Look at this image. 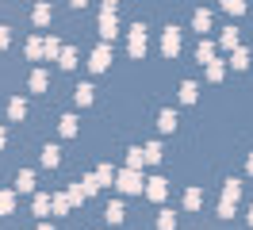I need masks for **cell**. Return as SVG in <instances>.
I'll return each mask as SVG.
<instances>
[{
  "mask_svg": "<svg viewBox=\"0 0 253 230\" xmlns=\"http://www.w3.org/2000/svg\"><path fill=\"white\" fill-rule=\"evenodd\" d=\"M142 150H130V157H126V169H142Z\"/></svg>",
  "mask_w": 253,
  "mask_h": 230,
  "instance_id": "obj_23",
  "label": "cell"
},
{
  "mask_svg": "<svg viewBox=\"0 0 253 230\" xmlns=\"http://www.w3.org/2000/svg\"><path fill=\"white\" fill-rule=\"evenodd\" d=\"M77 65V54L73 50H62V69H73Z\"/></svg>",
  "mask_w": 253,
  "mask_h": 230,
  "instance_id": "obj_28",
  "label": "cell"
},
{
  "mask_svg": "<svg viewBox=\"0 0 253 230\" xmlns=\"http://www.w3.org/2000/svg\"><path fill=\"white\" fill-rule=\"evenodd\" d=\"M184 203H188V207H200V203H204V196H200V188H192L188 196H184Z\"/></svg>",
  "mask_w": 253,
  "mask_h": 230,
  "instance_id": "obj_29",
  "label": "cell"
},
{
  "mask_svg": "<svg viewBox=\"0 0 253 230\" xmlns=\"http://www.w3.org/2000/svg\"><path fill=\"white\" fill-rule=\"evenodd\" d=\"M69 4H73V8H84V4H88V0H69Z\"/></svg>",
  "mask_w": 253,
  "mask_h": 230,
  "instance_id": "obj_33",
  "label": "cell"
},
{
  "mask_svg": "<svg viewBox=\"0 0 253 230\" xmlns=\"http://www.w3.org/2000/svg\"><path fill=\"white\" fill-rule=\"evenodd\" d=\"M180 100H184V104H192V100H196V85H192V81H184V85H180Z\"/></svg>",
  "mask_w": 253,
  "mask_h": 230,
  "instance_id": "obj_21",
  "label": "cell"
},
{
  "mask_svg": "<svg viewBox=\"0 0 253 230\" xmlns=\"http://www.w3.org/2000/svg\"><path fill=\"white\" fill-rule=\"evenodd\" d=\"M146 54V27H130V58H142Z\"/></svg>",
  "mask_w": 253,
  "mask_h": 230,
  "instance_id": "obj_3",
  "label": "cell"
},
{
  "mask_svg": "<svg viewBox=\"0 0 253 230\" xmlns=\"http://www.w3.org/2000/svg\"><path fill=\"white\" fill-rule=\"evenodd\" d=\"M192 27L200 31V35H204V31H211V12H207V8H200V12L192 15Z\"/></svg>",
  "mask_w": 253,
  "mask_h": 230,
  "instance_id": "obj_8",
  "label": "cell"
},
{
  "mask_svg": "<svg viewBox=\"0 0 253 230\" xmlns=\"http://www.w3.org/2000/svg\"><path fill=\"white\" fill-rule=\"evenodd\" d=\"M8 46V27H0V50Z\"/></svg>",
  "mask_w": 253,
  "mask_h": 230,
  "instance_id": "obj_31",
  "label": "cell"
},
{
  "mask_svg": "<svg viewBox=\"0 0 253 230\" xmlns=\"http://www.w3.org/2000/svg\"><path fill=\"white\" fill-rule=\"evenodd\" d=\"M50 211V199L46 196H35V215H46Z\"/></svg>",
  "mask_w": 253,
  "mask_h": 230,
  "instance_id": "obj_30",
  "label": "cell"
},
{
  "mask_svg": "<svg viewBox=\"0 0 253 230\" xmlns=\"http://www.w3.org/2000/svg\"><path fill=\"white\" fill-rule=\"evenodd\" d=\"M165 192H169V188H165V181H161V177L146 181V196H150V199H165Z\"/></svg>",
  "mask_w": 253,
  "mask_h": 230,
  "instance_id": "obj_7",
  "label": "cell"
},
{
  "mask_svg": "<svg viewBox=\"0 0 253 230\" xmlns=\"http://www.w3.org/2000/svg\"><path fill=\"white\" fill-rule=\"evenodd\" d=\"M88 65H92L96 73H100V69H108V65H111V50H108V46H100V50L92 54V61H88Z\"/></svg>",
  "mask_w": 253,
  "mask_h": 230,
  "instance_id": "obj_6",
  "label": "cell"
},
{
  "mask_svg": "<svg viewBox=\"0 0 253 230\" xmlns=\"http://www.w3.org/2000/svg\"><path fill=\"white\" fill-rule=\"evenodd\" d=\"M92 92H96L92 85H77V92H73V96H77L81 107H88V104H92Z\"/></svg>",
  "mask_w": 253,
  "mask_h": 230,
  "instance_id": "obj_11",
  "label": "cell"
},
{
  "mask_svg": "<svg viewBox=\"0 0 253 230\" xmlns=\"http://www.w3.org/2000/svg\"><path fill=\"white\" fill-rule=\"evenodd\" d=\"M238 199H242V184H238V181H226V188H222V203H219V215H222V219H230V211H234Z\"/></svg>",
  "mask_w": 253,
  "mask_h": 230,
  "instance_id": "obj_1",
  "label": "cell"
},
{
  "mask_svg": "<svg viewBox=\"0 0 253 230\" xmlns=\"http://www.w3.org/2000/svg\"><path fill=\"white\" fill-rule=\"evenodd\" d=\"M119 188H123V192H130V196H134V192H142V177H138V169L119 173Z\"/></svg>",
  "mask_w": 253,
  "mask_h": 230,
  "instance_id": "obj_2",
  "label": "cell"
},
{
  "mask_svg": "<svg viewBox=\"0 0 253 230\" xmlns=\"http://www.w3.org/2000/svg\"><path fill=\"white\" fill-rule=\"evenodd\" d=\"M108 223H123V203H108Z\"/></svg>",
  "mask_w": 253,
  "mask_h": 230,
  "instance_id": "obj_19",
  "label": "cell"
},
{
  "mask_svg": "<svg viewBox=\"0 0 253 230\" xmlns=\"http://www.w3.org/2000/svg\"><path fill=\"white\" fill-rule=\"evenodd\" d=\"M222 8H226L230 15H242L246 12V0H222Z\"/></svg>",
  "mask_w": 253,
  "mask_h": 230,
  "instance_id": "obj_18",
  "label": "cell"
},
{
  "mask_svg": "<svg viewBox=\"0 0 253 230\" xmlns=\"http://www.w3.org/2000/svg\"><path fill=\"white\" fill-rule=\"evenodd\" d=\"M250 227H253V211H250Z\"/></svg>",
  "mask_w": 253,
  "mask_h": 230,
  "instance_id": "obj_36",
  "label": "cell"
},
{
  "mask_svg": "<svg viewBox=\"0 0 253 230\" xmlns=\"http://www.w3.org/2000/svg\"><path fill=\"white\" fill-rule=\"evenodd\" d=\"M250 173H253V153H250Z\"/></svg>",
  "mask_w": 253,
  "mask_h": 230,
  "instance_id": "obj_35",
  "label": "cell"
},
{
  "mask_svg": "<svg viewBox=\"0 0 253 230\" xmlns=\"http://www.w3.org/2000/svg\"><path fill=\"white\" fill-rule=\"evenodd\" d=\"M4 138H8V135H4V127H0V146H4Z\"/></svg>",
  "mask_w": 253,
  "mask_h": 230,
  "instance_id": "obj_34",
  "label": "cell"
},
{
  "mask_svg": "<svg viewBox=\"0 0 253 230\" xmlns=\"http://www.w3.org/2000/svg\"><path fill=\"white\" fill-rule=\"evenodd\" d=\"M50 19V4H39V8H35V23H46Z\"/></svg>",
  "mask_w": 253,
  "mask_h": 230,
  "instance_id": "obj_26",
  "label": "cell"
},
{
  "mask_svg": "<svg viewBox=\"0 0 253 230\" xmlns=\"http://www.w3.org/2000/svg\"><path fill=\"white\" fill-rule=\"evenodd\" d=\"M58 161H62V150H58V146H46V150H42V165H58Z\"/></svg>",
  "mask_w": 253,
  "mask_h": 230,
  "instance_id": "obj_12",
  "label": "cell"
},
{
  "mask_svg": "<svg viewBox=\"0 0 253 230\" xmlns=\"http://www.w3.org/2000/svg\"><path fill=\"white\" fill-rule=\"evenodd\" d=\"M142 161H146V165H158V161H161V146H158V142H150V146L142 150Z\"/></svg>",
  "mask_w": 253,
  "mask_h": 230,
  "instance_id": "obj_10",
  "label": "cell"
},
{
  "mask_svg": "<svg viewBox=\"0 0 253 230\" xmlns=\"http://www.w3.org/2000/svg\"><path fill=\"white\" fill-rule=\"evenodd\" d=\"M12 203H16V196H12V192H0V215L12 211Z\"/></svg>",
  "mask_w": 253,
  "mask_h": 230,
  "instance_id": "obj_22",
  "label": "cell"
},
{
  "mask_svg": "<svg viewBox=\"0 0 253 230\" xmlns=\"http://www.w3.org/2000/svg\"><path fill=\"white\" fill-rule=\"evenodd\" d=\"M211 54H215V43H207V39H204L200 50H196V58H200V61H211Z\"/></svg>",
  "mask_w": 253,
  "mask_h": 230,
  "instance_id": "obj_17",
  "label": "cell"
},
{
  "mask_svg": "<svg viewBox=\"0 0 253 230\" xmlns=\"http://www.w3.org/2000/svg\"><path fill=\"white\" fill-rule=\"evenodd\" d=\"M115 4H119V0H104V12H115Z\"/></svg>",
  "mask_w": 253,
  "mask_h": 230,
  "instance_id": "obj_32",
  "label": "cell"
},
{
  "mask_svg": "<svg viewBox=\"0 0 253 230\" xmlns=\"http://www.w3.org/2000/svg\"><path fill=\"white\" fill-rule=\"evenodd\" d=\"M207 77L219 81V77H222V61H207Z\"/></svg>",
  "mask_w": 253,
  "mask_h": 230,
  "instance_id": "obj_27",
  "label": "cell"
},
{
  "mask_svg": "<svg viewBox=\"0 0 253 230\" xmlns=\"http://www.w3.org/2000/svg\"><path fill=\"white\" fill-rule=\"evenodd\" d=\"M161 50H165V58H176L180 54V31H165V39H161Z\"/></svg>",
  "mask_w": 253,
  "mask_h": 230,
  "instance_id": "obj_4",
  "label": "cell"
},
{
  "mask_svg": "<svg viewBox=\"0 0 253 230\" xmlns=\"http://www.w3.org/2000/svg\"><path fill=\"white\" fill-rule=\"evenodd\" d=\"M8 115H12V119H23V115H27V104H23V100H12V104H8Z\"/></svg>",
  "mask_w": 253,
  "mask_h": 230,
  "instance_id": "obj_14",
  "label": "cell"
},
{
  "mask_svg": "<svg viewBox=\"0 0 253 230\" xmlns=\"http://www.w3.org/2000/svg\"><path fill=\"white\" fill-rule=\"evenodd\" d=\"M46 81H50V77L42 73V69H35V73H31V89H35V92H42V89H46Z\"/></svg>",
  "mask_w": 253,
  "mask_h": 230,
  "instance_id": "obj_16",
  "label": "cell"
},
{
  "mask_svg": "<svg viewBox=\"0 0 253 230\" xmlns=\"http://www.w3.org/2000/svg\"><path fill=\"white\" fill-rule=\"evenodd\" d=\"M158 227H161V230H173V227H176V215H173V211H165V215L158 219Z\"/></svg>",
  "mask_w": 253,
  "mask_h": 230,
  "instance_id": "obj_25",
  "label": "cell"
},
{
  "mask_svg": "<svg viewBox=\"0 0 253 230\" xmlns=\"http://www.w3.org/2000/svg\"><path fill=\"white\" fill-rule=\"evenodd\" d=\"M219 43L226 46V50H234V46H238V31H234V27H226V31H222V39H219Z\"/></svg>",
  "mask_w": 253,
  "mask_h": 230,
  "instance_id": "obj_15",
  "label": "cell"
},
{
  "mask_svg": "<svg viewBox=\"0 0 253 230\" xmlns=\"http://www.w3.org/2000/svg\"><path fill=\"white\" fill-rule=\"evenodd\" d=\"M39 230H50V227H39Z\"/></svg>",
  "mask_w": 253,
  "mask_h": 230,
  "instance_id": "obj_37",
  "label": "cell"
},
{
  "mask_svg": "<svg viewBox=\"0 0 253 230\" xmlns=\"http://www.w3.org/2000/svg\"><path fill=\"white\" fill-rule=\"evenodd\" d=\"M230 65H234V69H246V65H250V54H246V50H234Z\"/></svg>",
  "mask_w": 253,
  "mask_h": 230,
  "instance_id": "obj_20",
  "label": "cell"
},
{
  "mask_svg": "<svg viewBox=\"0 0 253 230\" xmlns=\"http://www.w3.org/2000/svg\"><path fill=\"white\" fill-rule=\"evenodd\" d=\"M100 35H104V39H115V35H119V19H115V12L100 15Z\"/></svg>",
  "mask_w": 253,
  "mask_h": 230,
  "instance_id": "obj_5",
  "label": "cell"
},
{
  "mask_svg": "<svg viewBox=\"0 0 253 230\" xmlns=\"http://www.w3.org/2000/svg\"><path fill=\"white\" fill-rule=\"evenodd\" d=\"M158 127H161V131H165V135H173V131H176V115H173V111H169V107H165V111H161V115H158Z\"/></svg>",
  "mask_w": 253,
  "mask_h": 230,
  "instance_id": "obj_9",
  "label": "cell"
},
{
  "mask_svg": "<svg viewBox=\"0 0 253 230\" xmlns=\"http://www.w3.org/2000/svg\"><path fill=\"white\" fill-rule=\"evenodd\" d=\"M62 135H65V138L77 135V119H73V115H65V119H62Z\"/></svg>",
  "mask_w": 253,
  "mask_h": 230,
  "instance_id": "obj_24",
  "label": "cell"
},
{
  "mask_svg": "<svg viewBox=\"0 0 253 230\" xmlns=\"http://www.w3.org/2000/svg\"><path fill=\"white\" fill-rule=\"evenodd\" d=\"M16 188H19V192H31V188H35V177H31V173H27V169H23V173H19V181H16Z\"/></svg>",
  "mask_w": 253,
  "mask_h": 230,
  "instance_id": "obj_13",
  "label": "cell"
}]
</instances>
